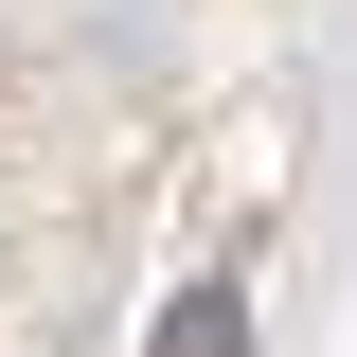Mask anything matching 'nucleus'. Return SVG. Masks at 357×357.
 <instances>
[{"label": "nucleus", "mask_w": 357, "mask_h": 357, "mask_svg": "<svg viewBox=\"0 0 357 357\" xmlns=\"http://www.w3.org/2000/svg\"><path fill=\"white\" fill-rule=\"evenodd\" d=\"M232 340H250V304H232V286H197V304L161 321V357H232Z\"/></svg>", "instance_id": "1"}]
</instances>
